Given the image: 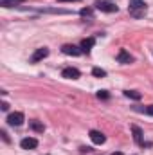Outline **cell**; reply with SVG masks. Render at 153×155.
Wrapping results in <instances>:
<instances>
[{"mask_svg":"<svg viewBox=\"0 0 153 155\" xmlns=\"http://www.w3.org/2000/svg\"><path fill=\"white\" fill-rule=\"evenodd\" d=\"M128 11H130L132 16L141 18V16L146 15V2L144 0H132L130 5H128Z\"/></svg>","mask_w":153,"mask_h":155,"instance_id":"6da1fadb","label":"cell"},{"mask_svg":"<svg viewBox=\"0 0 153 155\" xmlns=\"http://www.w3.org/2000/svg\"><path fill=\"white\" fill-rule=\"evenodd\" d=\"M96 9L103 11V13H117V5L112 2H105V0H97L96 2Z\"/></svg>","mask_w":153,"mask_h":155,"instance_id":"7a4b0ae2","label":"cell"},{"mask_svg":"<svg viewBox=\"0 0 153 155\" xmlns=\"http://www.w3.org/2000/svg\"><path fill=\"white\" fill-rule=\"evenodd\" d=\"M7 123H9L11 126H20V124H24V114H22V112H13V114H9V116H7Z\"/></svg>","mask_w":153,"mask_h":155,"instance_id":"3957f363","label":"cell"},{"mask_svg":"<svg viewBox=\"0 0 153 155\" xmlns=\"http://www.w3.org/2000/svg\"><path fill=\"white\" fill-rule=\"evenodd\" d=\"M61 52H63V54H67V56H79L83 51H81V47H76V45L67 43V45H63V47H61Z\"/></svg>","mask_w":153,"mask_h":155,"instance_id":"277c9868","label":"cell"},{"mask_svg":"<svg viewBox=\"0 0 153 155\" xmlns=\"http://www.w3.org/2000/svg\"><path fill=\"white\" fill-rule=\"evenodd\" d=\"M20 146H22L24 150H34V148L38 146V141H36L34 137H25V139H22Z\"/></svg>","mask_w":153,"mask_h":155,"instance_id":"5b68a950","label":"cell"},{"mask_svg":"<svg viewBox=\"0 0 153 155\" xmlns=\"http://www.w3.org/2000/svg\"><path fill=\"white\" fill-rule=\"evenodd\" d=\"M47 56H49V49H47V47H41V49H36V52L31 56V61L36 63V61H40V60L47 58Z\"/></svg>","mask_w":153,"mask_h":155,"instance_id":"8992f818","label":"cell"},{"mask_svg":"<svg viewBox=\"0 0 153 155\" xmlns=\"http://www.w3.org/2000/svg\"><path fill=\"white\" fill-rule=\"evenodd\" d=\"M61 76L67 78V79H77V78L81 76V72H79L77 69H74V67H67V69H63Z\"/></svg>","mask_w":153,"mask_h":155,"instance_id":"52a82bcc","label":"cell"},{"mask_svg":"<svg viewBox=\"0 0 153 155\" xmlns=\"http://www.w3.org/2000/svg\"><path fill=\"white\" fill-rule=\"evenodd\" d=\"M117 61L122 63V65H126V63H132V61H133V56L122 49V51H119V54H117Z\"/></svg>","mask_w":153,"mask_h":155,"instance_id":"ba28073f","label":"cell"},{"mask_svg":"<svg viewBox=\"0 0 153 155\" xmlns=\"http://www.w3.org/2000/svg\"><path fill=\"white\" fill-rule=\"evenodd\" d=\"M90 139H92L94 144H103V143L106 141L105 134H101V132H97V130H90Z\"/></svg>","mask_w":153,"mask_h":155,"instance_id":"9c48e42d","label":"cell"},{"mask_svg":"<svg viewBox=\"0 0 153 155\" xmlns=\"http://www.w3.org/2000/svg\"><path fill=\"white\" fill-rule=\"evenodd\" d=\"M132 132H133V139H135V143L141 144V146H144V141H142V130H141L139 126L132 124Z\"/></svg>","mask_w":153,"mask_h":155,"instance_id":"30bf717a","label":"cell"},{"mask_svg":"<svg viewBox=\"0 0 153 155\" xmlns=\"http://www.w3.org/2000/svg\"><path fill=\"white\" fill-rule=\"evenodd\" d=\"M94 43H96L94 38H85L81 41V51H83V52H90V49L94 47Z\"/></svg>","mask_w":153,"mask_h":155,"instance_id":"8fae6325","label":"cell"},{"mask_svg":"<svg viewBox=\"0 0 153 155\" xmlns=\"http://www.w3.org/2000/svg\"><path fill=\"white\" fill-rule=\"evenodd\" d=\"M20 4H24V0H0L2 7H16Z\"/></svg>","mask_w":153,"mask_h":155,"instance_id":"7c38bea8","label":"cell"},{"mask_svg":"<svg viewBox=\"0 0 153 155\" xmlns=\"http://www.w3.org/2000/svg\"><path fill=\"white\" fill-rule=\"evenodd\" d=\"M124 96H126V97H132V99H141V97H142L141 92H137V90H126Z\"/></svg>","mask_w":153,"mask_h":155,"instance_id":"4fadbf2b","label":"cell"},{"mask_svg":"<svg viewBox=\"0 0 153 155\" xmlns=\"http://www.w3.org/2000/svg\"><path fill=\"white\" fill-rule=\"evenodd\" d=\"M31 128L36 130V132H41V134H43V130H45V126H43L41 123H38V121H31Z\"/></svg>","mask_w":153,"mask_h":155,"instance_id":"5bb4252c","label":"cell"},{"mask_svg":"<svg viewBox=\"0 0 153 155\" xmlns=\"http://www.w3.org/2000/svg\"><path fill=\"white\" fill-rule=\"evenodd\" d=\"M92 74H94L96 78H105V76H106V72H105L103 69H99V67H96V69L92 71Z\"/></svg>","mask_w":153,"mask_h":155,"instance_id":"9a60e30c","label":"cell"},{"mask_svg":"<svg viewBox=\"0 0 153 155\" xmlns=\"http://www.w3.org/2000/svg\"><path fill=\"white\" fill-rule=\"evenodd\" d=\"M79 15H81V16H88V18H92V9H90V7H83V9L79 11Z\"/></svg>","mask_w":153,"mask_h":155,"instance_id":"2e32d148","label":"cell"},{"mask_svg":"<svg viewBox=\"0 0 153 155\" xmlns=\"http://www.w3.org/2000/svg\"><path fill=\"white\" fill-rule=\"evenodd\" d=\"M97 97H99V99H108V92H106V90H99V92H97Z\"/></svg>","mask_w":153,"mask_h":155,"instance_id":"e0dca14e","label":"cell"},{"mask_svg":"<svg viewBox=\"0 0 153 155\" xmlns=\"http://www.w3.org/2000/svg\"><path fill=\"white\" fill-rule=\"evenodd\" d=\"M139 110H142V112H146V114H150V116H153V105H150V107H146V108H139Z\"/></svg>","mask_w":153,"mask_h":155,"instance_id":"ac0fdd59","label":"cell"},{"mask_svg":"<svg viewBox=\"0 0 153 155\" xmlns=\"http://www.w3.org/2000/svg\"><path fill=\"white\" fill-rule=\"evenodd\" d=\"M0 108H2V110H4V112H5V110H7V108H9V105H7V103H5V101H4V103H2V105H0Z\"/></svg>","mask_w":153,"mask_h":155,"instance_id":"d6986e66","label":"cell"},{"mask_svg":"<svg viewBox=\"0 0 153 155\" xmlns=\"http://www.w3.org/2000/svg\"><path fill=\"white\" fill-rule=\"evenodd\" d=\"M2 137H4V141H5V143H9V137H7V134H5V130H2Z\"/></svg>","mask_w":153,"mask_h":155,"instance_id":"ffe728a7","label":"cell"},{"mask_svg":"<svg viewBox=\"0 0 153 155\" xmlns=\"http://www.w3.org/2000/svg\"><path fill=\"white\" fill-rule=\"evenodd\" d=\"M58 2H76V0H58Z\"/></svg>","mask_w":153,"mask_h":155,"instance_id":"44dd1931","label":"cell"},{"mask_svg":"<svg viewBox=\"0 0 153 155\" xmlns=\"http://www.w3.org/2000/svg\"><path fill=\"white\" fill-rule=\"evenodd\" d=\"M112 155H124V153H121V152H114Z\"/></svg>","mask_w":153,"mask_h":155,"instance_id":"7402d4cb","label":"cell"}]
</instances>
